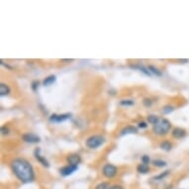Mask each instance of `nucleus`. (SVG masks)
I'll list each match as a JSON object with an SVG mask.
<instances>
[{"mask_svg":"<svg viewBox=\"0 0 189 189\" xmlns=\"http://www.w3.org/2000/svg\"><path fill=\"white\" fill-rule=\"evenodd\" d=\"M12 169L13 172L15 173L19 179L24 183H30L32 182L35 178V173L32 165L27 161L26 159H17L12 161Z\"/></svg>","mask_w":189,"mask_h":189,"instance_id":"f257e3e1","label":"nucleus"},{"mask_svg":"<svg viewBox=\"0 0 189 189\" xmlns=\"http://www.w3.org/2000/svg\"><path fill=\"white\" fill-rule=\"evenodd\" d=\"M171 128L170 122L166 119H159L157 121V123L156 125H153V132L159 136H163L166 135L168 131Z\"/></svg>","mask_w":189,"mask_h":189,"instance_id":"f03ea898","label":"nucleus"},{"mask_svg":"<svg viewBox=\"0 0 189 189\" xmlns=\"http://www.w3.org/2000/svg\"><path fill=\"white\" fill-rule=\"evenodd\" d=\"M104 143V138L101 136H91L86 140V145L90 149H97Z\"/></svg>","mask_w":189,"mask_h":189,"instance_id":"7ed1b4c3","label":"nucleus"},{"mask_svg":"<svg viewBox=\"0 0 189 189\" xmlns=\"http://www.w3.org/2000/svg\"><path fill=\"white\" fill-rule=\"evenodd\" d=\"M103 174L107 178H112L117 174V167L112 164H106L103 167Z\"/></svg>","mask_w":189,"mask_h":189,"instance_id":"20e7f679","label":"nucleus"},{"mask_svg":"<svg viewBox=\"0 0 189 189\" xmlns=\"http://www.w3.org/2000/svg\"><path fill=\"white\" fill-rule=\"evenodd\" d=\"M22 139L24 140L26 143H30V144H36L40 142V138L37 135H34V134H25V135L22 136Z\"/></svg>","mask_w":189,"mask_h":189,"instance_id":"39448f33","label":"nucleus"},{"mask_svg":"<svg viewBox=\"0 0 189 189\" xmlns=\"http://www.w3.org/2000/svg\"><path fill=\"white\" fill-rule=\"evenodd\" d=\"M75 170H77V166H75V165L68 164V165H66V166L62 167L60 170V172H61V174L62 176H68L70 174H72V173Z\"/></svg>","mask_w":189,"mask_h":189,"instance_id":"423d86ee","label":"nucleus"},{"mask_svg":"<svg viewBox=\"0 0 189 189\" xmlns=\"http://www.w3.org/2000/svg\"><path fill=\"white\" fill-rule=\"evenodd\" d=\"M70 114L66 113V114H61V115H57V114H54V115L51 116L50 120L51 121H54V122H58V123H61V122H64V121H66L68 119L70 118Z\"/></svg>","mask_w":189,"mask_h":189,"instance_id":"0eeeda50","label":"nucleus"},{"mask_svg":"<svg viewBox=\"0 0 189 189\" xmlns=\"http://www.w3.org/2000/svg\"><path fill=\"white\" fill-rule=\"evenodd\" d=\"M185 135H186V132H185V130L182 129V128H174L172 130V136L175 138V139H181V138H183Z\"/></svg>","mask_w":189,"mask_h":189,"instance_id":"6e6552de","label":"nucleus"},{"mask_svg":"<svg viewBox=\"0 0 189 189\" xmlns=\"http://www.w3.org/2000/svg\"><path fill=\"white\" fill-rule=\"evenodd\" d=\"M40 152H41V149H37L36 151H35V156H36V159L40 161V163L44 165V166H46V167H49L50 166V164H49V163H48V160H47L46 159H44V157H43L41 155H40Z\"/></svg>","mask_w":189,"mask_h":189,"instance_id":"1a4fd4ad","label":"nucleus"},{"mask_svg":"<svg viewBox=\"0 0 189 189\" xmlns=\"http://www.w3.org/2000/svg\"><path fill=\"white\" fill-rule=\"evenodd\" d=\"M138 132V129L134 126H128V127L124 128L122 131L120 132V136H125L128 135V134H136Z\"/></svg>","mask_w":189,"mask_h":189,"instance_id":"9d476101","label":"nucleus"},{"mask_svg":"<svg viewBox=\"0 0 189 189\" xmlns=\"http://www.w3.org/2000/svg\"><path fill=\"white\" fill-rule=\"evenodd\" d=\"M80 160L81 159L78 155H72L68 157V161L70 165H75V166H77V164L80 163Z\"/></svg>","mask_w":189,"mask_h":189,"instance_id":"9b49d317","label":"nucleus"},{"mask_svg":"<svg viewBox=\"0 0 189 189\" xmlns=\"http://www.w3.org/2000/svg\"><path fill=\"white\" fill-rule=\"evenodd\" d=\"M9 93H10V88L8 85L5 83L0 84V95L5 96V95H8Z\"/></svg>","mask_w":189,"mask_h":189,"instance_id":"f8f14e48","label":"nucleus"},{"mask_svg":"<svg viewBox=\"0 0 189 189\" xmlns=\"http://www.w3.org/2000/svg\"><path fill=\"white\" fill-rule=\"evenodd\" d=\"M56 79H57V77L54 75H50L48 77H46V79L43 81V84H44V86H50L56 81Z\"/></svg>","mask_w":189,"mask_h":189,"instance_id":"ddd939ff","label":"nucleus"},{"mask_svg":"<svg viewBox=\"0 0 189 189\" xmlns=\"http://www.w3.org/2000/svg\"><path fill=\"white\" fill-rule=\"evenodd\" d=\"M172 148V145L169 143V142H163V143L160 144V149H163V151H166V152H169Z\"/></svg>","mask_w":189,"mask_h":189,"instance_id":"4468645a","label":"nucleus"},{"mask_svg":"<svg viewBox=\"0 0 189 189\" xmlns=\"http://www.w3.org/2000/svg\"><path fill=\"white\" fill-rule=\"evenodd\" d=\"M138 171H139L140 173H147L149 170V167L148 164H145V163H142L140 164L139 166H138Z\"/></svg>","mask_w":189,"mask_h":189,"instance_id":"2eb2a0df","label":"nucleus"},{"mask_svg":"<svg viewBox=\"0 0 189 189\" xmlns=\"http://www.w3.org/2000/svg\"><path fill=\"white\" fill-rule=\"evenodd\" d=\"M134 68H139V70H141V72H143L145 75H149V76H151L152 75V73L149 70V68H145V66L143 65H134Z\"/></svg>","mask_w":189,"mask_h":189,"instance_id":"dca6fc26","label":"nucleus"},{"mask_svg":"<svg viewBox=\"0 0 189 189\" xmlns=\"http://www.w3.org/2000/svg\"><path fill=\"white\" fill-rule=\"evenodd\" d=\"M148 68H149V72H152L153 74H156V75H157V76H160V75H161V72H159V70L157 69V68H156V66H153V65H149Z\"/></svg>","mask_w":189,"mask_h":189,"instance_id":"f3484780","label":"nucleus"},{"mask_svg":"<svg viewBox=\"0 0 189 189\" xmlns=\"http://www.w3.org/2000/svg\"><path fill=\"white\" fill-rule=\"evenodd\" d=\"M152 163H153V165H156V166H157V167H163L166 165V163H165V161L160 160V159H155L152 161Z\"/></svg>","mask_w":189,"mask_h":189,"instance_id":"a211bd4d","label":"nucleus"},{"mask_svg":"<svg viewBox=\"0 0 189 189\" xmlns=\"http://www.w3.org/2000/svg\"><path fill=\"white\" fill-rule=\"evenodd\" d=\"M159 120V118H157L156 115H149V116L148 117L149 123H151V124H152V125H156Z\"/></svg>","mask_w":189,"mask_h":189,"instance_id":"6ab92c4d","label":"nucleus"},{"mask_svg":"<svg viewBox=\"0 0 189 189\" xmlns=\"http://www.w3.org/2000/svg\"><path fill=\"white\" fill-rule=\"evenodd\" d=\"M173 110H174L173 106H171V105H166V106H164V107H163V114H169V113L173 112Z\"/></svg>","mask_w":189,"mask_h":189,"instance_id":"aec40b11","label":"nucleus"},{"mask_svg":"<svg viewBox=\"0 0 189 189\" xmlns=\"http://www.w3.org/2000/svg\"><path fill=\"white\" fill-rule=\"evenodd\" d=\"M120 104L123 105V106H132L135 104V102L133 100H130V99H127V100H121L120 101Z\"/></svg>","mask_w":189,"mask_h":189,"instance_id":"412c9836","label":"nucleus"},{"mask_svg":"<svg viewBox=\"0 0 189 189\" xmlns=\"http://www.w3.org/2000/svg\"><path fill=\"white\" fill-rule=\"evenodd\" d=\"M109 184L107 182H102L100 184H98L95 187V189H109Z\"/></svg>","mask_w":189,"mask_h":189,"instance_id":"4be33fe9","label":"nucleus"},{"mask_svg":"<svg viewBox=\"0 0 189 189\" xmlns=\"http://www.w3.org/2000/svg\"><path fill=\"white\" fill-rule=\"evenodd\" d=\"M143 104L145 106V107H151L152 104V101L151 99H149V98H145L143 101Z\"/></svg>","mask_w":189,"mask_h":189,"instance_id":"5701e85b","label":"nucleus"},{"mask_svg":"<svg viewBox=\"0 0 189 189\" xmlns=\"http://www.w3.org/2000/svg\"><path fill=\"white\" fill-rule=\"evenodd\" d=\"M142 161H143V163H145V164H149V156H144L143 157H142Z\"/></svg>","mask_w":189,"mask_h":189,"instance_id":"b1692460","label":"nucleus"},{"mask_svg":"<svg viewBox=\"0 0 189 189\" xmlns=\"http://www.w3.org/2000/svg\"><path fill=\"white\" fill-rule=\"evenodd\" d=\"M1 133H2V135H8V134H9V129L7 128V127H2L1 128Z\"/></svg>","mask_w":189,"mask_h":189,"instance_id":"393cba45","label":"nucleus"},{"mask_svg":"<svg viewBox=\"0 0 189 189\" xmlns=\"http://www.w3.org/2000/svg\"><path fill=\"white\" fill-rule=\"evenodd\" d=\"M138 127L141 128V129H145V128L148 127V125H147V123H145V122H140L139 125H138Z\"/></svg>","mask_w":189,"mask_h":189,"instance_id":"a878e982","label":"nucleus"},{"mask_svg":"<svg viewBox=\"0 0 189 189\" xmlns=\"http://www.w3.org/2000/svg\"><path fill=\"white\" fill-rule=\"evenodd\" d=\"M168 172H169V171H165L164 173H163V174H160L159 176H157V177H156V179H161V178H163V177H164V176H166V175L168 174Z\"/></svg>","mask_w":189,"mask_h":189,"instance_id":"bb28decb","label":"nucleus"},{"mask_svg":"<svg viewBox=\"0 0 189 189\" xmlns=\"http://www.w3.org/2000/svg\"><path fill=\"white\" fill-rule=\"evenodd\" d=\"M109 189H123V187L120 186V185H113V186H111Z\"/></svg>","mask_w":189,"mask_h":189,"instance_id":"cd10ccee","label":"nucleus"},{"mask_svg":"<svg viewBox=\"0 0 189 189\" xmlns=\"http://www.w3.org/2000/svg\"><path fill=\"white\" fill-rule=\"evenodd\" d=\"M37 84H38V82H37V81H34V82H33V89H34V90H36V86H37Z\"/></svg>","mask_w":189,"mask_h":189,"instance_id":"c85d7f7f","label":"nucleus"},{"mask_svg":"<svg viewBox=\"0 0 189 189\" xmlns=\"http://www.w3.org/2000/svg\"><path fill=\"white\" fill-rule=\"evenodd\" d=\"M72 60H61V61H65V62H68V61H72Z\"/></svg>","mask_w":189,"mask_h":189,"instance_id":"c756f323","label":"nucleus"}]
</instances>
